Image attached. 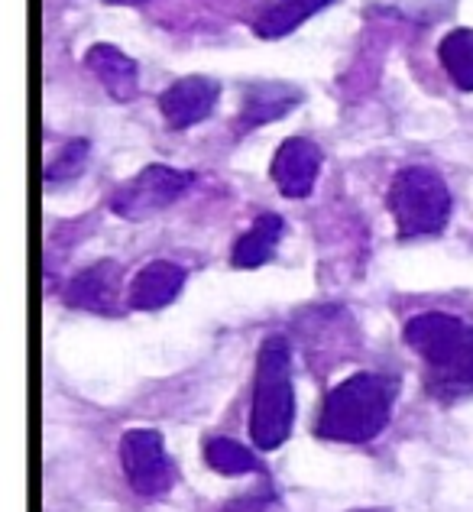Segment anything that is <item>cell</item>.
Instances as JSON below:
<instances>
[{
  "mask_svg": "<svg viewBox=\"0 0 473 512\" xmlns=\"http://www.w3.org/2000/svg\"><path fill=\"white\" fill-rule=\"evenodd\" d=\"M295 393H292V350L286 338H266L256 357L250 438L256 448L276 451L292 435Z\"/></svg>",
  "mask_w": 473,
  "mask_h": 512,
  "instance_id": "obj_3",
  "label": "cell"
},
{
  "mask_svg": "<svg viewBox=\"0 0 473 512\" xmlns=\"http://www.w3.org/2000/svg\"><path fill=\"white\" fill-rule=\"evenodd\" d=\"M218 98H221V85L214 78L188 75L159 94V111L172 130H188L214 114Z\"/></svg>",
  "mask_w": 473,
  "mask_h": 512,
  "instance_id": "obj_7",
  "label": "cell"
},
{
  "mask_svg": "<svg viewBox=\"0 0 473 512\" xmlns=\"http://www.w3.org/2000/svg\"><path fill=\"white\" fill-rule=\"evenodd\" d=\"M405 344H409L425 363L428 393L441 402L473 396V328L467 321L425 312L405 325Z\"/></svg>",
  "mask_w": 473,
  "mask_h": 512,
  "instance_id": "obj_1",
  "label": "cell"
},
{
  "mask_svg": "<svg viewBox=\"0 0 473 512\" xmlns=\"http://www.w3.org/2000/svg\"><path fill=\"white\" fill-rule=\"evenodd\" d=\"M85 65L91 69V75L98 78V82L104 85V91L111 94L114 101L127 104L137 98L140 91V72H137V62H133L130 56H124L117 46L111 43H98L88 49L85 56Z\"/></svg>",
  "mask_w": 473,
  "mask_h": 512,
  "instance_id": "obj_11",
  "label": "cell"
},
{
  "mask_svg": "<svg viewBox=\"0 0 473 512\" xmlns=\"http://www.w3.org/2000/svg\"><path fill=\"white\" fill-rule=\"evenodd\" d=\"M441 65L461 91H473V30H454L441 39Z\"/></svg>",
  "mask_w": 473,
  "mask_h": 512,
  "instance_id": "obj_15",
  "label": "cell"
},
{
  "mask_svg": "<svg viewBox=\"0 0 473 512\" xmlns=\"http://www.w3.org/2000/svg\"><path fill=\"white\" fill-rule=\"evenodd\" d=\"M386 205L402 237L441 234L451 221V192L441 175L428 166L402 169L389 185Z\"/></svg>",
  "mask_w": 473,
  "mask_h": 512,
  "instance_id": "obj_4",
  "label": "cell"
},
{
  "mask_svg": "<svg viewBox=\"0 0 473 512\" xmlns=\"http://www.w3.org/2000/svg\"><path fill=\"white\" fill-rule=\"evenodd\" d=\"M107 4H124V7H137V4H146V0H107Z\"/></svg>",
  "mask_w": 473,
  "mask_h": 512,
  "instance_id": "obj_19",
  "label": "cell"
},
{
  "mask_svg": "<svg viewBox=\"0 0 473 512\" xmlns=\"http://www.w3.org/2000/svg\"><path fill=\"white\" fill-rule=\"evenodd\" d=\"M321 172V150L312 140L292 137L276 150L273 159V182L286 198H305L312 195Z\"/></svg>",
  "mask_w": 473,
  "mask_h": 512,
  "instance_id": "obj_8",
  "label": "cell"
},
{
  "mask_svg": "<svg viewBox=\"0 0 473 512\" xmlns=\"http://www.w3.org/2000/svg\"><path fill=\"white\" fill-rule=\"evenodd\" d=\"M182 286H185V269L166 260H156L133 276L127 305L137 308V312H156V308H166L169 302H175Z\"/></svg>",
  "mask_w": 473,
  "mask_h": 512,
  "instance_id": "obj_10",
  "label": "cell"
},
{
  "mask_svg": "<svg viewBox=\"0 0 473 512\" xmlns=\"http://www.w3.org/2000/svg\"><path fill=\"white\" fill-rule=\"evenodd\" d=\"M282 231H286V224H282L279 214H260V218L250 224V231L234 244L231 266L256 269V266L269 263V256L276 253L279 240H282Z\"/></svg>",
  "mask_w": 473,
  "mask_h": 512,
  "instance_id": "obj_14",
  "label": "cell"
},
{
  "mask_svg": "<svg viewBox=\"0 0 473 512\" xmlns=\"http://www.w3.org/2000/svg\"><path fill=\"white\" fill-rule=\"evenodd\" d=\"M88 163V140H72L65 150L52 159L49 169H46V182L49 185H62V182H69L75 179V175L85 169Z\"/></svg>",
  "mask_w": 473,
  "mask_h": 512,
  "instance_id": "obj_17",
  "label": "cell"
},
{
  "mask_svg": "<svg viewBox=\"0 0 473 512\" xmlns=\"http://www.w3.org/2000/svg\"><path fill=\"white\" fill-rule=\"evenodd\" d=\"M120 282H124V273H120V266L114 260L91 263L69 282L65 302L72 308H85V312L114 315L120 299Z\"/></svg>",
  "mask_w": 473,
  "mask_h": 512,
  "instance_id": "obj_9",
  "label": "cell"
},
{
  "mask_svg": "<svg viewBox=\"0 0 473 512\" xmlns=\"http://www.w3.org/2000/svg\"><path fill=\"white\" fill-rule=\"evenodd\" d=\"M120 464H124L127 483L146 500L166 496L175 483V470L166 454L159 431L150 428H130L120 438Z\"/></svg>",
  "mask_w": 473,
  "mask_h": 512,
  "instance_id": "obj_6",
  "label": "cell"
},
{
  "mask_svg": "<svg viewBox=\"0 0 473 512\" xmlns=\"http://www.w3.org/2000/svg\"><path fill=\"white\" fill-rule=\"evenodd\" d=\"M205 461L224 477H240V474H253V470H260L253 451H247L234 438H208L205 441Z\"/></svg>",
  "mask_w": 473,
  "mask_h": 512,
  "instance_id": "obj_16",
  "label": "cell"
},
{
  "mask_svg": "<svg viewBox=\"0 0 473 512\" xmlns=\"http://www.w3.org/2000/svg\"><path fill=\"white\" fill-rule=\"evenodd\" d=\"M357 512H380V509H357Z\"/></svg>",
  "mask_w": 473,
  "mask_h": 512,
  "instance_id": "obj_20",
  "label": "cell"
},
{
  "mask_svg": "<svg viewBox=\"0 0 473 512\" xmlns=\"http://www.w3.org/2000/svg\"><path fill=\"white\" fill-rule=\"evenodd\" d=\"M273 500L269 493H250L247 500H240V503H231L227 506V512H263V506Z\"/></svg>",
  "mask_w": 473,
  "mask_h": 512,
  "instance_id": "obj_18",
  "label": "cell"
},
{
  "mask_svg": "<svg viewBox=\"0 0 473 512\" xmlns=\"http://www.w3.org/2000/svg\"><path fill=\"white\" fill-rule=\"evenodd\" d=\"M396 386L380 373H354L337 383L318 415V435L337 444L373 441L389 425Z\"/></svg>",
  "mask_w": 473,
  "mask_h": 512,
  "instance_id": "obj_2",
  "label": "cell"
},
{
  "mask_svg": "<svg viewBox=\"0 0 473 512\" xmlns=\"http://www.w3.org/2000/svg\"><path fill=\"white\" fill-rule=\"evenodd\" d=\"M299 101H302V94L295 88L273 85V82L253 85L247 94H243V107H240V117H237V133H250L256 127L273 124V120L286 117Z\"/></svg>",
  "mask_w": 473,
  "mask_h": 512,
  "instance_id": "obj_12",
  "label": "cell"
},
{
  "mask_svg": "<svg viewBox=\"0 0 473 512\" xmlns=\"http://www.w3.org/2000/svg\"><path fill=\"white\" fill-rule=\"evenodd\" d=\"M192 185V172L169 166H146L111 195V211L124 221H146L156 211H166Z\"/></svg>",
  "mask_w": 473,
  "mask_h": 512,
  "instance_id": "obj_5",
  "label": "cell"
},
{
  "mask_svg": "<svg viewBox=\"0 0 473 512\" xmlns=\"http://www.w3.org/2000/svg\"><path fill=\"white\" fill-rule=\"evenodd\" d=\"M331 4L334 0H263V7L253 20V33L260 39H282Z\"/></svg>",
  "mask_w": 473,
  "mask_h": 512,
  "instance_id": "obj_13",
  "label": "cell"
}]
</instances>
